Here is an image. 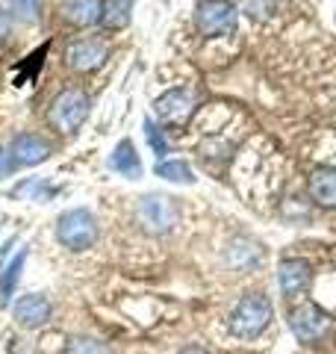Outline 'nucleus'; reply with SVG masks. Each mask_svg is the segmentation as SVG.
<instances>
[{
	"instance_id": "obj_1",
	"label": "nucleus",
	"mask_w": 336,
	"mask_h": 354,
	"mask_svg": "<svg viewBox=\"0 0 336 354\" xmlns=\"http://www.w3.org/2000/svg\"><path fill=\"white\" fill-rule=\"evenodd\" d=\"M272 301L263 292H248L230 313V334L239 339H254L272 325Z\"/></svg>"
},
{
	"instance_id": "obj_2",
	"label": "nucleus",
	"mask_w": 336,
	"mask_h": 354,
	"mask_svg": "<svg viewBox=\"0 0 336 354\" xmlns=\"http://www.w3.org/2000/svg\"><path fill=\"white\" fill-rule=\"evenodd\" d=\"M88 109H92V101H88V95L83 88H62L59 95L53 97V104L48 109V121L53 130H59L62 136H71L83 127V121L88 118Z\"/></svg>"
},
{
	"instance_id": "obj_3",
	"label": "nucleus",
	"mask_w": 336,
	"mask_h": 354,
	"mask_svg": "<svg viewBox=\"0 0 336 354\" xmlns=\"http://www.w3.org/2000/svg\"><path fill=\"white\" fill-rule=\"evenodd\" d=\"M100 236V227H97V218L88 213L83 207H74V209H65V213L56 218V239H59L62 248L68 251H86L92 248Z\"/></svg>"
},
{
	"instance_id": "obj_4",
	"label": "nucleus",
	"mask_w": 336,
	"mask_h": 354,
	"mask_svg": "<svg viewBox=\"0 0 336 354\" xmlns=\"http://www.w3.org/2000/svg\"><path fill=\"white\" fill-rule=\"evenodd\" d=\"M236 21H239V9L230 0H200L195 9V27L207 39L236 32Z\"/></svg>"
},
{
	"instance_id": "obj_5",
	"label": "nucleus",
	"mask_w": 336,
	"mask_h": 354,
	"mask_svg": "<svg viewBox=\"0 0 336 354\" xmlns=\"http://www.w3.org/2000/svg\"><path fill=\"white\" fill-rule=\"evenodd\" d=\"M136 218H139L142 230H148L153 236H162L168 230H174V225H177V204L160 192L142 195L136 204Z\"/></svg>"
},
{
	"instance_id": "obj_6",
	"label": "nucleus",
	"mask_w": 336,
	"mask_h": 354,
	"mask_svg": "<svg viewBox=\"0 0 336 354\" xmlns=\"http://www.w3.org/2000/svg\"><path fill=\"white\" fill-rule=\"evenodd\" d=\"M289 328L301 342H319L330 330V313L316 301H301L289 310Z\"/></svg>"
},
{
	"instance_id": "obj_7",
	"label": "nucleus",
	"mask_w": 336,
	"mask_h": 354,
	"mask_svg": "<svg viewBox=\"0 0 336 354\" xmlns=\"http://www.w3.org/2000/svg\"><path fill=\"white\" fill-rule=\"evenodd\" d=\"M109 57V44L97 36H86V39H77L65 48V62L71 65L74 71L88 74V71H97L100 65L106 62Z\"/></svg>"
},
{
	"instance_id": "obj_8",
	"label": "nucleus",
	"mask_w": 336,
	"mask_h": 354,
	"mask_svg": "<svg viewBox=\"0 0 336 354\" xmlns=\"http://www.w3.org/2000/svg\"><path fill=\"white\" fill-rule=\"evenodd\" d=\"M153 113L162 124H171V127H183L189 118L195 113V97L186 92V88H168L165 95L156 97L153 104Z\"/></svg>"
},
{
	"instance_id": "obj_9",
	"label": "nucleus",
	"mask_w": 336,
	"mask_h": 354,
	"mask_svg": "<svg viewBox=\"0 0 336 354\" xmlns=\"http://www.w3.org/2000/svg\"><path fill=\"white\" fill-rule=\"evenodd\" d=\"M50 142L36 136V133H18L9 145V160L12 165H21V169H32V165H41L44 160H50Z\"/></svg>"
},
{
	"instance_id": "obj_10",
	"label": "nucleus",
	"mask_w": 336,
	"mask_h": 354,
	"mask_svg": "<svg viewBox=\"0 0 336 354\" xmlns=\"http://www.w3.org/2000/svg\"><path fill=\"white\" fill-rule=\"evenodd\" d=\"M312 281V269L307 260L301 257H286L283 263L277 266V283H280V292H283V298H298L307 292V286Z\"/></svg>"
},
{
	"instance_id": "obj_11",
	"label": "nucleus",
	"mask_w": 336,
	"mask_h": 354,
	"mask_svg": "<svg viewBox=\"0 0 336 354\" xmlns=\"http://www.w3.org/2000/svg\"><path fill=\"white\" fill-rule=\"evenodd\" d=\"M50 316H53V304L39 292L21 295L12 307V319L21 328H41L50 322Z\"/></svg>"
},
{
	"instance_id": "obj_12",
	"label": "nucleus",
	"mask_w": 336,
	"mask_h": 354,
	"mask_svg": "<svg viewBox=\"0 0 336 354\" xmlns=\"http://www.w3.org/2000/svg\"><path fill=\"white\" fill-rule=\"evenodd\" d=\"M307 192L312 204L324 209H336V169H316L307 180Z\"/></svg>"
},
{
	"instance_id": "obj_13",
	"label": "nucleus",
	"mask_w": 336,
	"mask_h": 354,
	"mask_svg": "<svg viewBox=\"0 0 336 354\" xmlns=\"http://www.w3.org/2000/svg\"><path fill=\"white\" fill-rule=\"evenodd\" d=\"M104 0H62V15L74 27H92L100 24Z\"/></svg>"
},
{
	"instance_id": "obj_14",
	"label": "nucleus",
	"mask_w": 336,
	"mask_h": 354,
	"mask_svg": "<svg viewBox=\"0 0 336 354\" xmlns=\"http://www.w3.org/2000/svg\"><path fill=\"white\" fill-rule=\"evenodd\" d=\"M109 169L118 171L121 177H130V180H139L142 177V160L130 139H121L115 145V151H112V157H109Z\"/></svg>"
},
{
	"instance_id": "obj_15",
	"label": "nucleus",
	"mask_w": 336,
	"mask_h": 354,
	"mask_svg": "<svg viewBox=\"0 0 336 354\" xmlns=\"http://www.w3.org/2000/svg\"><path fill=\"white\" fill-rule=\"evenodd\" d=\"M24 263H27V245L18 248V254L6 263V269L0 272V295H3V304H9V298H12L15 283H18V278H21V269H24Z\"/></svg>"
},
{
	"instance_id": "obj_16",
	"label": "nucleus",
	"mask_w": 336,
	"mask_h": 354,
	"mask_svg": "<svg viewBox=\"0 0 336 354\" xmlns=\"http://www.w3.org/2000/svg\"><path fill=\"white\" fill-rule=\"evenodd\" d=\"M53 195V186L41 177H24L15 189H12V198L15 201H48Z\"/></svg>"
},
{
	"instance_id": "obj_17",
	"label": "nucleus",
	"mask_w": 336,
	"mask_h": 354,
	"mask_svg": "<svg viewBox=\"0 0 336 354\" xmlns=\"http://www.w3.org/2000/svg\"><path fill=\"white\" fill-rule=\"evenodd\" d=\"M130 9H133V3H124V0H104L100 24L106 30H124L130 24Z\"/></svg>"
},
{
	"instance_id": "obj_18",
	"label": "nucleus",
	"mask_w": 336,
	"mask_h": 354,
	"mask_svg": "<svg viewBox=\"0 0 336 354\" xmlns=\"http://www.w3.org/2000/svg\"><path fill=\"white\" fill-rule=\"evenodd\" d=\"M156 177L171 180V183H192L195 180L189 162H183V160H162V162H156Z\"/></svg>"
},
{
	"instance_id": "obj_19",
	"label": "nucleus",
	"mask_w": 336,
	"mask_h": 354,
	"mask_svg": "<svg viewBox=\"0 0 336 354\" xmlns=\"http://www.w3.org/2000/svg\"><path fill=\"white\" fill-rule=\"evenodd\" d=\"M9 9H12V18L18 21H27V24H32V21H39V12H41V0H9Z\"/></svg>"
},
{
	"instance_id": "obj_20",
	"label": "nucleus",
	"mask_w": 336,
	"mask_h": 354,
	"mask_svg": "<svg viewBox=\"0 0 336 354\" xmlns=\"http://www.w3.org/2000/svg\"><path fill=\"white\" fill-rule=\"evenodd\" d=\"M65 354H109V348L92 337H74L68 346H65Z\"/></svg>"
},
{
	"instance_id": "obj_21",
	"label": "nucleus",
	"mask_w": 336,
	"mask_h": 354,
	"mask_svg": "<svg viewBox=\"0 0 336 354\" xmlns=\"http://www.w3.org/2000/svg\"><path fill=\"white\" fill-rule=\"evenodd\" d=\"M144 136H148V145L153 148L156 157H165V153H168V142H165V136H162V130L156 127L151 118L144 121Z\"/></svg>"
},
{
	"instance_id": "obj_22",
	"label": "nucleus",
	"mask_w": 336,
	"mask_h": 354,
	"mask_svg": "<svg viewBox=\"0 0 336 354\" xmlns=\"http://www.w3.org/2000/svg\"><path fill=\"white\" fill-rule=\"evenodd\" d=\"M242 9L251 18H268L274 12V0H242Z\"/></svg>"
},
{
	"instance_id": "obj_23",
	"label": "nucleus",
	"mask_w": 336,
	"mask_h": 354,
	"mask_svg": "<svg viewBox=\"0 0 336 354\" xmlns=\"http://www.w3.org/2000/svg\"><path fill=\"white\" fill-rule=\"evenodd\" d=\"M9 27H12V15L0 9V44L6 41V36H9Z\"/></svg>"
},
{
	"instance_id": "obj_24",
	"label": "nucleus",
	"mask_w": 336,
	"mask_h": 354,
	"mask_svg": "<svg viewBox=\"0 0 336 354\" xmlns=\"http://www.w3.org/2000/svg\"><path fill=\"white\" fill-rule=\"evenodd\" d=\"M12 245H15V239H9V242H3V245H0V272L6 269L3 263H9V254H12Z\"/></svg>"
},
{
	"instance_id": "obj_25",
	"label": "nucleus",
	"mask_w": 336,
	"mask_h": 354,
	"mask_svg": "<svg viewBox=\"0 0 336 354\" xmlns=\"http://www.w3.org/2000/svg\"><path fill=\"white\" fill-rule=\"evenodd\" d=\"M9 171H12V160H9V153L0 148V177H6Z\"/></svg>"
},
{
	"instance_id": "obj_26",
	"label": "nucleus",
	"mask_w": 336,
	"mask_h": 354,
	"mask_svg": "<svg viewBox=\"0 0 336 354\" xmlns=\"http://www.w3.org/2000/svg\"><path fill=\"white\" fill-rule=\"evenodd\" d=\"M183 354H204V351H200V348H186Z\"/></svg>"
},
{
	"instance_id": "obj_27",
	"label": "nucleus",
	"mask_w": 336,
	"mask_h": 354,
	"mask_svg": "<svg viewBox=\"0 0 336 354\" xmlns=\"http://www.w3.org/2000/svg\"><path fill=\"white\" fill-rule=\"evenodd\" d=\"M124 3H133V0H124Z\"/></svg>"
}]
</instances>
